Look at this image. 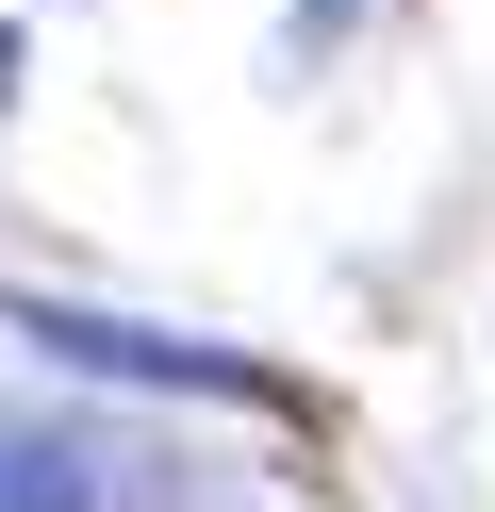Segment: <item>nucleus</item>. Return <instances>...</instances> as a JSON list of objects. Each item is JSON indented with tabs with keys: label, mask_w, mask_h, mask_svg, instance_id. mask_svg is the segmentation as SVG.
<instances>
[{
	"label": "nucleus",
	"mask_w": 495,
	"mask_h": 512,
	"mask_svg": "<svg viewBox=\"0 0 495 512\" xmlns=\"http://www.w3.org/2000/svg\"><path fill=\"white\" fill-rule=\"evenodd\" d=\"M0 100H17V34H0Z\"/></svg>",
	"instance_id": "7ed1b4c3"
},
{
	"label": "nucleus",
	"mask_w": 495,
	"mask_h": 512,
	"mask_svg": "<svg viewBox=\"0 0 495 512\" xmlns=\"http://www.w3.org/2000/svg\"><path fill=\"white\" fill-rule=\"evenodd\" d=\"M17 331L50 347V364H99V380H149V397H264L231 347H182V331H116V314H50V298H17Z\"/></svg>",
	"instance_id": "f257e3e1"
},
{
	"label": "nucleus",
	"mask_w": 495,
	"mask_h": 512,
	"mask_svg": "<svg viewBox=\"0 0 495 512\" xmlns=\"http://www.w3.org/2000/svg\"><path fill=\"white\" fill-rule=\"evenodd\" d=\"M0 512H83V463L66 446H0Z\"/></svg>",
	"instance_id": "f03ea898"
}]
</instances>
